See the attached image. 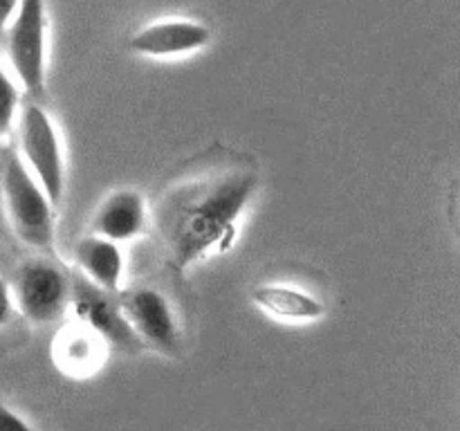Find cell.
Here are the masks:
<instances>
[{"label":"cell","instance_id":"obj_9","mask_svg":"<svg viewBox=\"0 0 460 431\" xmlns=\"http://www.w3.org/2000/svg\"><path fill=\"white\" fill-rule=\"evenodd\" d=\"M148 224V205L135 189H117L103 198L90 220V233L111 242H128L142 236Z\"/></svg>","mask_w":460,"mask_h":431},{"label":"cell","instance_id":"obj_6","mask_svg":"<svg viewBox=\"0 0 460 431\" xmlns=\"http://www.w3.org/2000/svg\"><path fill=\"white\" fill-rule=\"evenodd\" d=\"M121 317L142 346L157 350L166 357H175L182 346L178 317L164 292L157 287H130L119 292L117 299Z\"/></svg>","mask_w":460,"mask_h":431},{"label":"cell","instance_id":"obj_14","mask_svg":"<svg viewBox=\"0 0 460 431\" xmlns=\"http://www.w3.org/2000/svg\"><path fill=\"white\" fill-rule=\"evenodd\" d=\"M0 431H36L27 420H22L16 411L0 402Z\"/></svg>","mask_w":460,"mask_h":431},{"label":"cell","instance_id":"obj_13","mask_svg":"<svg viewBox=\"0 0 460 431\" xmlns=\"http://www.w3.org/2000/svg\"><path fill=\"white\" fill-rule=\"evenodd\" d=\"M21 110V94L9 72L0 66V142L7 139Z\"/></svg>","mask_w":460,"mask_h":431},{"label":"cell","instance_id":"obj_11","mask_svg":"<svg viewBox=\"0 0 460 431\" xmlns=\"http://www.w3.org/2000/svg\"><path fill=\"white\" fill-rule=\"evenodd\" d=\"M103 350L106 341L79 321L70 328H63L54 339V359L63 373L76 377L97 371L99 364L103 362Z\"/></svg>","mask_w":460,"mask_h":431},{"label":"cell","instance_id":"obj_8","mask_svg":"<svg viewBox=\"0 0 460 431\" xmlns=\"http://www.w3.org/2000/svg\"><path fill=\"white\" fill-rule=\"evenodd\" d=\"M211 39L209 27L187 18L155 21L135 31L128 40L130 52L148 58H171L198 52L207 48Z\"/></svg>","mask_w":460,"mask_h":431},{"label":"cell","instance_id":"obj_12","mask_svg":"<svg viewBox=\"0 0 460 431\" xmlns=\"http://www.w3.org/2000/svg\"><path fill=\"white\" fill-rule=\"evenodd\" d=\"M252 299L270 317L290 323L314 321L326 312L322 301L310 292L292 286H279V283H265V286L254 287Z\"/></svg>","mask_w":460,"mask_h":431},{"label":"cell","instance_id":"obj_2","mask_svg":"<svg viewBox=\"0 0 460 431\" xmlns=\"http://www.w3.org/2000/svg\"><path fill=\"white\" fill-rule=\"evenodd\" d=\"M0 189L18 241L40 254H54V207L16 151L4 155Z\"/></svg>","mask_w":460,"mask_h":431},{"label":"cell","instance_id":"obj_5","mask_svg":"<svg viewBox=\"0 0 460 431\" xmlns=\"http://www.w3.org/2000/svg\"><path fill=\"white\" fill-rule=\"evenodd\" d=\"M45 21L43 0H21L12 22L4 30L7 36V57L18 84L27 97L40 99L45 92Z\"/></svg>","mask_w":460,"mask_h":431},{"label":"cell","instance_id":"obj_15","mask_svg":"<svg viewBox=\"0 0 460 431\" xmlns=\"http://www.w3.org/2000/svg\"><path fill=\"white\" fill-rule=\"evenodd\" d=\"M13 310V301H12V290H9V283L0 277V328L9 321Z\"/></svg>","mask_w":460,"mask_h":431},{"label":"cell","instance_id":"obj_7","mask_svg":"<svg viewBox=\"0 0 460 431\" xmlns=\"http://www.w3.org/2000/svg\"><path fill=\"white\" fill-rule=\"evenodd\" d=\"M70 308L75 310L76 321L102 337L106 344L117 346L121 350H139L142 344L130 332L128 323L121 317L117 301L108 292L90 286L85 278H70Z\"/></svg>","mask_w":460,"mask_h":431},{"label":"cell","instance_id":"obj_3","mask_svg":"<svg viewBox=\"0 0 460 431\" xmlns=\"http://www.w3.org/2000/svg\"><path fill=\"white\" fill-rule=\"evenodd\" d=\"M18 155L57 209L66 191V162L52 117L34 101L18 110Z\"/></svg>","mask_w":460,"mask_h":431},{"label":"cell","instance_id":"obj_10","mask_svg":"<svg viewBox=\"0 0 460 431\" xmlns=\"http://www.w3.org/2000/svg\"><path fill=\"white\" fill-rule=\"evenodd\" d=\"M75 263L79 277L85 278L90 286L99 287L108 295L119 292L121 277H124V254L117 242L88 233L76 241Z\"/></svg>","mask_w":460,"mask_h":431},{"label":"cell","instance_id":"obj_4","mask_svg":"<svg viewBox=\"0 0 460 431\" xmlns=\"http://www.w3.org/2000/svg\"><path fill=\"white\" fill-rule=\"evenodd\" d=\"M9 290L13 308L34 326L58 321L70 308V277L45 256L22 260Z\"/></svg>","mask_w":460,"mask_h":431},{"label":"cell","instance_id":"obj_1","mask_svg":"<svg viewBox=\"0 0 460 431\" xmlns=\"http://www.w3.org/2000/svg\"><path fill=\"white\" fill-rule=\"evenodd\" d=\"M256 189L254 166L223 148L171 180L153 202V224L169 268L182 274L211 251L227 250Z\"/></svg>","mask_w":460,"mask_h":431},{"label":"cell","instance_id":"obj_16","mask_svg":"<svg viewBox=\"0 0 460 431\" xmlns=\"http://www.w3.org/2000/svg\"><path fill=\"white\" fill-rule=\"evenodd\" d=\"M18 4H21V0H0V34H4L7 25L12 22Z\"/></svg>","mask_w":460,"mask_h":431}]
</instances>
